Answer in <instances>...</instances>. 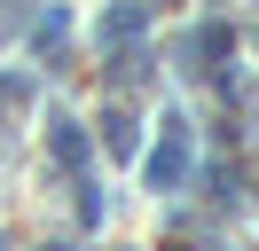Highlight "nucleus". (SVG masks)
Wrapping results in <instances>:
<instances>
[{
    "label": "nucleus",
    "instance_id": "1",
    "mask_svg": "<svg viewBox=\"0 0 259 251\" xmlns=\"http://www.w3.org/2000/svg\"><path fill=\"white\" fill-rule=\"evenodd\" d=\"M149 181H157V188L189 181V126H181V118H165V141H157V157H149Z\"/></svg>",
    "mask_w": 259,
    "mask_h": 251
},
{
    "label": "nucleus",
    "instance_id": "2",
    "mask_svg": "<svg viewBox=\"0 0 259 251\" xmlns=\"http://www.w3.org/2000/svg\"><path fill=\"white\" fill-rule=\"evenodd\" d=\"M55 157H63V165H79V157H87V134H79L71 118H55Z\"/></svg>",
    "mask_w": 259,
    "mask_h": 251
}]
</instances>
